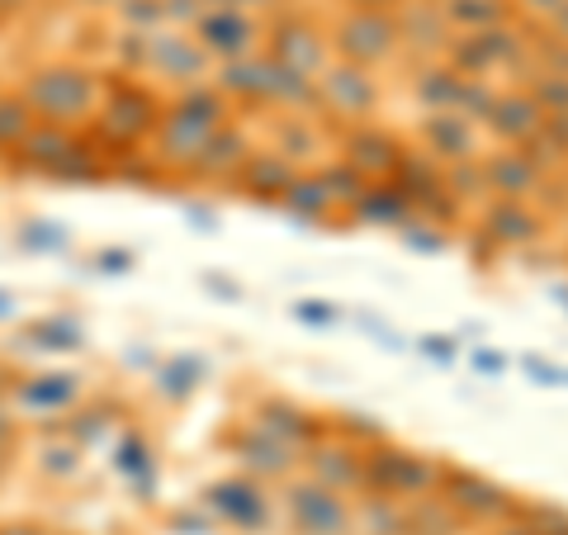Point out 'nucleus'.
Masks as SVG:
<instances>
[{
	"label": "nucleus",
	"instance_id": "ddd939ff",
	"mask_svg": "<svg viewBox=\"0 0 568 535\" xmlns=\"http://www.w3.org/2000/svg\"><path fill=\"white\" fill-rule=\"evenodd\" d=\"M0 535H33V526H0Z\"/></svg>",
	"mask_w": 568,
	"mask_h": 535
},
{
	"label": "nucleus",
	"instance_id": "9b49d317",
	"mask_svg": "<svg viewBox=\"0 0 568 535\" xmlns=\"http://www.w3.org/2000/svg\"><path fill=\"white\" fill-rule=\"evenodd\" d=\"M6 317H14V299H10L6 290H0V323H6Z\"/></svg>",
	"mask_w": 568,
	"mask_h": 535
},
{
	"label": "nucleus",
	"instance_id": "f8f14e48",
	"mask_svg": "<svg viewBox=\"0 0 568 535\" xmlns=\"http://www.w3.org/2000/svg\"><path fill=\"white\" fill-rule=\"evenodd\" d=\"M10 470V441H0V474Z\"/></svg>",
	"mask_w": 568,
	"mask_h": 535
},
{
	"label": "nucleus",
	"instance_id": "4468645a",
	"mask_svg": "<svg viewBox=\"0 0 568 535\" xmlns=\"http://www.w3.org/2000/svg\"><path fill=\"white\" fill-rule=\"evenodd\" d=\"M81 6H119V0H81Z\"/></svg>",
	"mask_w": 568,
	"mask_h": 535
},
{
	"label": "nucleus",
	"instance_id": "f257e3e1",
	"mask_svg": "<svg viewBox=\"0 0 568 535\" xmlns=\"http://www.w3.org/2000/svg\"><path fill=\"white\" fill-rule=\"evenodd\" d=\"M20 95H24V104L33 110V119H39V123H58V129H71V123H81L85 114L95 110L100 81L85 67L52 62V67L29 71V81H24Z\"/></svg>",
	"mask_w": 568,
	"mask_h": 535
},
{
	"label": "nucleus",
	"instance_id": "423d86ee",
	"mask_svg": "<svg viewBox=\"0 0 568 535\" xmlns=\"http://www.w3.org/2000/svg\"><path fill=\"white\" fill-rule=\"evenodd\" d=\"M33 129H39V119H33L24 95L20 91H0V152H20Z\"/></svg>",
	"mask_w": 568,
	"mask_h": 535
},
{
	"label": "nucleus",
	"instance_id": "6e6552de",
	"mask_svg": "<svg viewBox=\"0 0 568 535\" xmlns=\"http://www.w3.org/2000/svg\"><path fill=\"white\" fill-rule=\"evenodd\" d=\"M62 242H67V233L58 223H29V228H20V246H24V252H58Z\"/></svg>",
	"mask_w": 568,
	"mask_h": 535
},
{
	"label": "nucleus",
	"instance_id": "f03ea898",
	"mask_svg": "<svg viewBox=\"0 0 568 535\" xmlns=\"http://www.w3.org/2000/svg\"><path fill=\"white\" fill-rule=\"evenodd\" d=\"M213 133H219V100L209 95H185L162 123V142L171 157H200Z\"/></svg>",
	"mask_w": 568,
	"mask_h": 535
},
{
	"label": "nucleus",
	"instance_id": "9d476101",
	"mask_svg": "<svg viewBox=\"0 0 568 535\" xmlns=\"http://www.w3.org/2000/svg\"><path fill=\"white\" fill-rule=\"evenodd\" d=\"M24 6H29V0H0V20H14Z\"/></svg>",
	"mask_w": 568,
	"mask_h": 535
},
{
	"label": "nucleus",
	"instance_id": "39448f33",
	"mask_svg": "<svg viewBox=\"0 0 568 535\" xmlns=\"http://www.w3.org/2000/svg\"><path fill=\"white\" fill-rule=\"evenodd\" d=\"M152 119H156V110H152V100L142 95V91H123L119 100L104 104V129H110V133H123V138L148 133V129H152Z\"/></svg>",
	"mask_w": 568,
	"mask_h": 535
},
{
	"label": "nucleus",
	"instance_id": "0eeeda50",
	"mask_svg": "<svg viewBox=\"0 0 568 535\" xmlns=\"http://www.w3.org/2000/svg\"><path fill=\"white\" fill-rule=\"evenodd\" d=\"M148 58H152V67L171 71V81H181V77H194V71L204 67V48L190 43V39H156L148 48Z\"/></svg>",
	"mask_w": 568,
	"mask_h": 535
},
{
	"label": "nucleus",
	"instance_id": "1a4fd4ad",
	"mask_svg": "<svg viewBox=\"0 0 568 535\" xmlns=\"http://www.w3.org/2000/svg\"><path fill=\"white\" fill-rule=\"evenodd\" d=\"M33 336L48 342L43 351H71L77 346V327H67V323H43V327H33Z\"/></svg>",
	"mask_w": 568,
	"mask_h": 535
},
{
	"label": "nucleus",
	"instance_id": "7ed1b4c3",
	"mask_svg": "<svg viewBox=\"0 0 568 535\" xmlns=\"http://www.w3.org/2000/svg\"><path fill=\"white\" fill-rule=\"evenodd\" d=\"M194 24H200V48L204 52H219V58H242V52L252 48V24H246L242 10L209 6Z\"/></svg>",
	"mask_w": 568,
	"mask_h": 535
},
{
	"label": "nucleus",
	"instance_id": "20e7f679",
	"mask_svg": "<svg viewBox=\"0 0 568 535\" xmlns=\"http://www.w3.org/2000/svg\"><path fill=\"white\" fill-rule=\"evenodd\" d=\"M71 398H77L71 374H29V380L14 384V403L29 407V413H58Z\"/></svg>",
	"mask_w": 568,
	"mask_h": 535
}]
</instances>
